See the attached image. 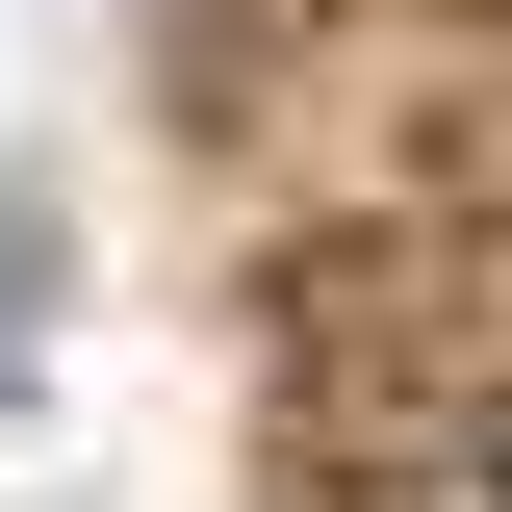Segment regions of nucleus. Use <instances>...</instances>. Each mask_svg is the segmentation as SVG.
<instances>
[{
	"label": "nucleus",
	"mask_w": 512,
	"mask_h": 512,
	"mask_svg": "<svg viewBox=\"0 0 512 512\" xmlns=\"http://www.w3.org/2000/svg\"><path fill=\"white\" fill-rule=\"evenodd\" d=\"M359 512H512V410H461V436H410V461H359Z\"/></svg>",
	"instance_id": "f257e3e1"
}]
</instances>
